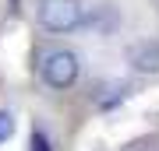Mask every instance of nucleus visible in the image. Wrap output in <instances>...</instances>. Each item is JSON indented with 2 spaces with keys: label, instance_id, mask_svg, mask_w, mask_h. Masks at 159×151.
Wrapping results in <instances>:
<instances>
[{
  "label": "nucleus",
  "instance_id": "f257e3e1",
  "mask_svg": "<svg viewBox=\"0 0 159 151\" xmlns=\"http://www.w3.org/2000/svg\"><path fill=\"white\" fill-rule=\"evenodd\" d=\"M39 21L46 32H71L85 21V7H81V0H43Z\"/></svg>",
  "mask_w": 159,
  "mask_h": 151
},
{
  "label": "nucleus",
  "instance_id": "f03ea898",
  "mask_svg": "<svg viewBox=\"0 0 159 151\" xmlns=\"http://www.w3.org/2000/svg\"><path fill=\"white\" fill-rule=\"evenodd\" d=\"M43 78L50 88H71L74 81H78V56H74L71 49H57V53H50L46 56V63H43Z\"/></svg>",
  "mask_w": 159,
  "mask_h": 151
},
{
  "label": "nucleus",
  "instance_id": "7ed1b4c3",
  "mask_svg": "<svg viewBox=\"0 0 159 151\" xmlns=\"http://www.w3.org/2000/svg\"><path fill=\"white\" fill-rule=\"evenodd\" d=\"M127 63L138 74H159V42H134L127 49Z\"/></svg>",
  "mask_w": 159,
  "mask_h": 151
},
{
  "label": "nucleus",
  "instance_id": "20e7f679",
  "mask_svg": "<svg viewBox=\"0 0 159 151\" xmlns=\"http://www.w3.org/2000/svg\"><path fill=\"white\" fill-rule=\"evenodd\" d=\"M11 134H14V116H11L7 109H0V144H4Z\"/></svg>",
  "mask_w": 159,
  "mask_h": 151
},
{
  "label": "nucleus",
  "instance_id": "39448f33",
  "mask_svg": "<svg viewBox=\"0 0 159 151\" xmlns=\"http://www.w3.org/2000/svg\"><path fill=\"white\" fill-rule=\"evenodd\" d=\"M32 151H50V141H46V134L43 130H32V144H29Z\"/></svg>",
  "mask_w": 159,
  "mask_h": 151
}]
</instances>
